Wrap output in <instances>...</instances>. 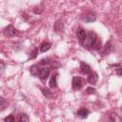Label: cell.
<instances>
[{
    "label": "cell",
    "mask_w": 122,
    "mask_h": 122,
    "mask_svg": "<svg viewBox=\"0 0 122 122\" xmlns=\"http://www.w3.org/2000/svg\"><path fill=\"white\" fill-rule=\"evenodd\" d=\"M97 37V35H96V33L94 32V31H90L89 33H87V36H86V39H85V41L82 43V45L83 46H85L86 48H91V46H92V42L95 40V38Z\"/></svg>",
    "instance_id": "6da1fadb"
},
{
    "label": "cell",
    "mask_w": 122,
    "mask_h": 122,
    "mask_svg": "<svg viewBox=\"0 0 122 122\" xmlns=\"http://www.w3.org/2000/svg\"><path fill=\"white\" fill-rule=\"evenodd\" d=\"M3 32H4L5 36H7V37H13V36H15V35L17 34V30H16V29H15L12 25L7 26V27L4 29Z\"/></svg>",
    "instance_id": "7a4b0ae2"
},
{
    "label": "cell",
    "mask_w": 122,
    "mask_h": 122,
    "mask_svg": "<svg viewBox=\"0 0 122 122\" xmlns=\"http://www.w3.org/2000/svg\"><path fill=\"white\" fill-rule=\"evenodd\" d=\"M50 75V68L49 67H43L39 70L38 72V77L40 78L41 81H46V79L48 78V76Z\"/></svg>",
    "instance_id": "3957f363"
},
{
    "label": "cell",
    "mask_w": 122,
    "mask_h": 122,
    "mask_svg": "<svg viewBox=\"0 0 122 122\" xmlns=\"http://www.w3.org/2000/svg\"><path fill=\"white\" fill-rule=\"evenodd\" d=\"M82 85H83V81L82 79L79 77V76H73L72 78V82H71V86H72V89L74 91H78L82 88Z\"/></svg>",
    "instance_id": "277c9868"
},
{
    "label": "cell",
    "mask_w": 122,
    "mask_h": 122,
    "mask_svg": "<svg viewBox=\"0 0 122 122\" xmlns=\"http://www.w3.org/2000/svg\"><path fill=\"white\" fill-rule=\"evenodd\" d=\"M84 22L86 23H92L96 20V14L93 11H88L84 16Z\"/></svg>",
    "instance_id": "5b68a950"
},
{
    "label": "cell",
    "mask_w": 122,
    "mask_h": 122,
    "mask_svg": "<svg viewBox=\"0 0 122 122\" xmlns=\"http://www.w3.org/2000/svg\"><path fill=\"white\" fill-rule=\"evenodd\" d=\"M80 71L84 74H90L92 72V68L90 65H88L85 62H81L80 63Z\"/></svg>",
    "instance_id": "8992f818"
},
{
    "label": "cell",
    "mask_w": 122,
    "mask_h": 122,
    "mask_svg": "<svg viewBox=\"0 0 122 122\" xmlns=\"http://www.w3.org/2000/svg\"><path fill=\"white\" fill-rule=\"evenodd\" d=\"M86 36H87L86 30H85L84 29H82V28H79V29L77 30V37H78V39H79V41H80L81 43H83V42L85 41Z\"/></svg>",
    "instance_id": "52a82bcc"
},
{
    "label": "cell",
    "mask_w": 122,
    "mask_h": 122,
    "mask_svg": "<svg viewBox=\"0 0 122 122\" xmlns=\"http://www.w3.org/2000/svg\"><path fill=\"white\" fill-rule=\"evenodd\" d=\"M91 49H92L93 51H99L100 49H101V40H100V38L97 36L96 38H95V40L92 42V46H91Z\"/></svg>",
    "instance_id": "ba28073f"
},
{
    "label": "cell",
    "mask_w": 122,
    "mask_h": 122,
    "mask_svg": "<svg viewBox=\"0 0 122 122\" xmlns=\"http://www.w3.org/2000/svg\"><path fill=\"white\" fill-rule=\"evenodd\" d=\"M111 51H112V44H111L110 41H108L104 45V47H103V49L101 51V53H102V55H107V54H109L111 52Z\"/></svg>",
    "instance_id": "9c48e42d"
},
{
    "label": "cell",
    "mask_w": 122,
    "mask_h": 122,
    "mask_svg": "<svg viewBox=\"0 0 122 122\" xmlns=\"http://www.w3.org/2000/svg\"><path fill=\"white\" fill-rule=\"evenodd\" d=\"M76 115H77L78 117L82 118V119L87 118L88 115H89V111L86 110V109H83V108H82V109H79V110L77 111V112H76Z\"/></svg>",
    "instance_id": "30bf717a"
},
{
    "label": "cell",
    "mask_w": 122,
    "mask_h": 122,
    "mask_svg": "<svg viewBox=\"0 0 122 122\" xmlns=\"http://www.w3.org/2000/svg\"><path fill=\"white\" fill-rule=\"evenodd\" d=\"M97 79H98L97 73H96V72H92V73H90V75H89V77H88V82H89L90 84L93 85V84H95V83L97 82Z\"/></svg>",
    "instance_id": "8fae6325"
},
{
    "label": "cell",
    "mask_w": 122,
    "mask_h": 122,
    "mask_svg": "<svg viewBox=\"0 0 122 122\" xmlns=\"http://www.w3.org/2000/svg\"><path fill=\"white\" fill-rule=\"evenodd\" d=\"M57 76H58V73H55V74H53L51 77V79H50V87L51 88V89H53V88H56V86H57Z\"/></svg>",
    "instance_id": "7c38bea8"
},
{
    "label": "cell",
    "mask_w": 122,
    "mask_h": 122,
    "mask_svg": "<svg viewBox=\"0 0 122 122\" xmlns=\"http://www.w3.org/2000/svg\"><path fill=\"white\" fill-rule=\"evenodd\" d=\"M51 43H49V42H43L41 45H40V51H42V52H45V51H49L50 49H51Z\"/></svg>",
    "instance_id": "4fadbf2b"
},
{
    "label": "cell",
    "mask_w": 122,
    "mask_h": 122,
    "mask_svg": "<svg viewBox=\"0 0 122 122\" xmlns=\"http://www.w3.org/2000/svg\"><path fill=\"white\" fill-rule=\"evenodd\" d=\"M39 67H38V65H32L31 67H30V74L31 75H33V76H38V72H39Z\"/></svg>",
    "instance_id": "5bb4252c"
},
{
    "label": "cell",
    "mask_w": 122,
    "mask_h": 122,
    "mask_svg": "<svg viewBox=\"0 0 122 122\" xmlns=\"http://www.w3.org/2000/svg\"><path fill=\"white\" fill-rule=\"evenodd\" d=\"M53 29H54V30L55 31H61L62 30H63V23L61 22V21H56L55 23H54V26H53Z\"/></svg>",
    "instance_id": "9a60e30c"
},
{
    "label": "cell",
    "mask_w": 122,
    "mask_h": 122,
    "mask_svg": "<svg viewBox=\"0 0 122 122\" xmlns=\"http://www.w3.org/2000/svg\"><path fill=\"white\" fill-rule=\"evenodd\" d=\"M51 62V57H46V58H42L40 61H39V65H48Z\"/></svg>",
    "instance_id": "2e32d148"
},
{
    "label": "cell",
    "mask_w": 122,
    "mask_h": 122,
    "mask_svg": "<svg viewBox=\"0 0 122 122\" xmlns=\"http://www.w3.org/2000/svg\"><path fill=\"white\" fill-rule=\"evenodd\" d=\"M41 91H42V92H43V94L46 96V97H48V98H50L51 95H52V93L49 91V89H47V88H41Z\"/></svg>",
    "instance_id": "e0dca14e"
},
{
    "label": "cell",
    "mask_w": 122,
    "mask_h": 122,
    "mask_svg": "<svg viewBox=\"0 0 122 122\" xmlns=\"http://www.w3.org/2000/svg\"><path fill=\"white\" fill-rule=\"evenodd\" d=\"M30 121V117L28 114L26 113H22L21 116H20V119H19V122H29Z\"/></svg>",
    "instance_id": "ac0fdd59"
},
{
    "label": "cell",
    "mask_w": 122,
    "mask_h": 122,
    "mask_svg": "<svg viewBox=\"0 0 122 122\" xmlns=\"http://www.w3.org/2000/svg\"><path fill=\"white\" fill-rule=\"evenodd\" d=\"M4 122H15V119H14L13 114H10V115H8V116L4 119Z\"/></svg>",
    "instance_id": "d6986e66"
},
{
    "label": "cell",
    "mask_w": 122,
    "mask_h": 122,
    "mask_svg": "<svg viewBox=\"0 0 122 122\" xmlns=\"http://www.w3.org/2000/svg\"><path fill=\"white\" fill-rule=\"evenodd\" d=\"M37 53H38V49L37 48H34L33 51H32V52H31V54H30V59L35 58L37 56Z\"/></svg>",
    "instance_id": "ffe728a7"
},
{
    "label": "cell",
    "mask_w": 122,
    "mask_h": 122,
    "mask_svg": "<svg viewBox=\"0 0 122 122\" xmlns=\"http://www.w3.org/2000/svg\"><path fill=\"white\" fill-rule=\"evenodd\" d=\"M86 92H87V93H89V94H93V93H95V89L92 88V87H88V88L86 89Z\"/></svg>",
    "instance_id": "44dd1931"
},
{
    "label": "cell",
    "mask_w": 122,
    "mask_h": 122,
    "mask_svg": "<svg viewBox=\"0 0 122 122\" xmlns=\"http://www.w3.org/2000/svg\"><path fill=\"white\" fill-rule=\"evenodd\" d=\"M4 69H5V64L4 62L0 61V74H2V72L4 71Z\"/></svg>",
    "instance_id": "7402d4cb"
},
{
    "label": "cell",
    "mask_w": 122,
    "mask_h": 122,
    "mask_svg": "<svg viewBox=\"0 0 122 122\" xmlns=\"http://www.w3.org/2000/svg\"><path fill=\"white\" fill-rule=\"evenodd\" d=\"M116 71H117V74H118V76H121V66H120V67H117V69H116Z\"/></svg>",
    "instance_id": "603a6c76"
},
{
    "label": "cell",
    "mask_w": 122,
    "mask_h": 122,
    "mask_svg": "<svg viewBox=\"0 0 122 122\" xmlns=\"http://www.w3.org/2000/svg\"><path fill=\"white\" fill-rule=\"evenodd\" d=\"M3 102H4V99H3V97H1V96H0V105H2V104H3Z\"/></svg>",
    "instance_id": "cb8c5ba5"
}]
</instances>
